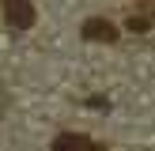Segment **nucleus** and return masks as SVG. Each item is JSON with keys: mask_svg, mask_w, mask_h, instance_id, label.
<instances>
[{"mask_svg": "<svg viewBox=\"0 0 155 151\" xmlns=\"http://www.w3.org/2000/svg\"><path fill=\"white\" fill-rule=\"evenodd\" d=\"M4 19L12 30H30L34 27V4L30 0H4Z\"/></svg>", "mask_w": 155, "mask_h": 151, "instance_id": "nucleus-1", "label": "nucleus"}, {"mask_svg": "<svg viewBox=\"0 0 155 151\" xmlns=\"http://www.w3.org/2000/svg\"><path fill=\"white\" fill-rule=\"evenodd\" d=\"M53 151H98V143L83 132H61L53 140Z\"/></svg>", "mask_w": 155, "mask_h": 151, "instance_id": "nucleus-2", "label": "nucleus"}, {"mask_svg": "<svg viewBox=\"0 0 155 151\" xmlns=\"http://www.w3.org/2000/svg\"><path fill=\"white\" fill-rule=\"evenodd\" d=\"M80 34L87 38V42H114V38H117V27L106 23V19H87Z\"/></svg>", "mask_w": 155, "mask_h": 151, "instance_id": "nucleus-3", "label": "nucleus"}]
</instances>
